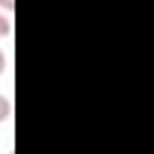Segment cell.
I'll return each instance as SVG.
<instances>
[{"label":"cell","instance_id":"1","mask_svg":"<svg viewBox=\"0 0 154 154\" xmlns=\"http://www.w3.org/2000/svg\"><path fill=\"white\" fill-rule=\"evenodd\" d=\"M9 33H12V21H9L6 12H0V39H6Z\"/></svg>","mask_w":154,"mask_h":154},{"label":"cell","instance_id":"3","mask_svg":"<svg viewBox=\"0 0 154 154\" xmlns=\"http://www.w3.org/2000/svg\"><path fill=\"white\" fill-rule=\"evenodd\" d=\"M12 6H15V0H0V9H6V12H9Z\"/></svg>","mask_w":154,"mask_h":154},{"label":"cell","instance_id":"2","mask_svg":"<svg viewBox=\"0 0 154 154\" xmlns=\"http://www.w3.org/2000/svg\"><path fill=\"white\" fill-rule=\"evenodd\" d=\"M9 112H12V106H9V100L0 94V124H3L6 118H9Z\"/></svg>","mask_w":154,"mask_h":154},{"label":"cell","instance_id":"4","mask_svg":"<svg viewBox=\"0 0 154 154\" xmlns=\"http://www.w3.org/2000/svg\"><path fill=\"white\" fill-rule=\"evenodd\" d=\"M3 69H6V54H3V48H0V75H3Z\"/></svg>","mask_w":154,"mask_h":154}]
</instances>
